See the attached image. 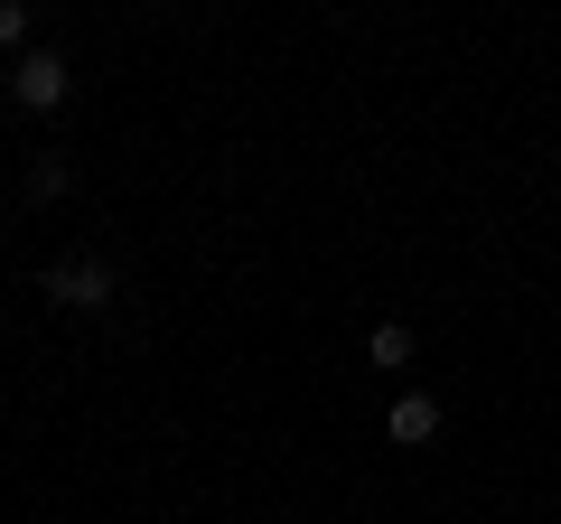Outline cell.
I'll return each mask as SVG.
<instances>
[{
	"mask_svg": "<svg viewBox=\"0 0 561 524\" xmlns=\"http://www.w3.org/2000/svg\"><path fill=\"white\" fill-rule=\"evenodd\" d=\"M113 262L103 253H66V262H47V300H66V309H113Z\"/></svg>",
	"mask_w": 561,
	"mask_h": 524,
	"instance_id": "6da1fadb",
	"label": "cell"
},
{
	"mask_svg": "<svg viewBox=\"0 0 561 524\" xmlns=\"http://www.w3.org/2000/svg\"><path fill=\"white\" fill-rule=\"evenodd\" d=\"M10 94H20V103H28V113H57V103H66V94H76V66H66V57H57V47H28V57H20V66H10Z\"/></svg>",
	"mask_w": 561,
	"mask_h": 524,
	"instance_id": "7a4b0ae2",
	"label": "cell"
},
{
	"mask_svg": "<svg viewBox=\"0 0 561 524\" xmlns=\"http://www.w3.org/2000/svg\"><path fill=\"white\" fill-rule=\"evenodd\" d=\"M383 431H393V449H421V441H440V403H431V394H393Z\"/></svg>",
	"mask_w": 561,
	"mask_h": 524,
	"instance_id": "3957f363",
	"label": "cell"
},
{
	"mask_svg": "<svg viewBox=\"0 0 561 524\" xmlns=\"http://www.w3.org/2000/svg\"><path fill=\"white\" fill-rule=\"evenodd\" d=\"M365 356H375L383 375H402V365H412V328H402V319H383L375 338H365Z\"/></svg>",
	"mask_w": 561,
	"mask_h": 524,
	"instance_id": "277c9868",
	"label": "cell"
},
{
	"mask_svg": "<svg viewBox=\"0 0 561 524\" xmlns=\"http://www.w3.org/2000/svg\"><path fill=\"white\" fill-rule=\"evenodd\" d=\"M66 187H76V169H66V160H57V150H47V160H38V169H28V197H38V206H57V197H66Z\"/></svg>",
	"mask_w": 561,
	"mask_h": 524,
	"instance_id": "5b68a950",
	"label": "cell"
},
{
	"mask_svg": "<svg viewBox=\"0 0 561 524\" xmlns=\"http://www.w3.org/2000/svg\"><path fill=\"white\" fill-rule=\"evenodd\" d=\"M0 47H20V57H28V0H0Z\"/></svg>",
	"mask_w": 561,
	"mask_h": 524,
	"instance_id": "8992f818",
	"label": "cell"
},
{
	"mask_svg": "<svg viewBox=\"0 0 561 524\" xmlns=\"http://www.w3.org/2000/svg\"><path fill=\"white\" fill-rule=\"evenodd\" d=\"M0 243H10V216H0Z\"/></svg>",
	"mask_w": 561,
	"mask_h": 524,
	"instance_id": "52a82bcc",
	"label": "cell"
}]
</instances>
